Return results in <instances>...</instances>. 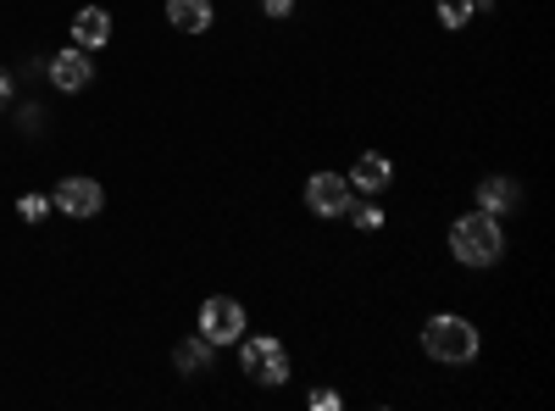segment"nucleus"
<instances>
[{"mask_svg": "<svg viewBox=\"0 0 555 411\" xmlns=\"http://www.w3.org/2000/svg\"><path fill=\"white\" fill-rule=\"evenodd\" d=\"M112 34H117V23H112L106 7H78V12H73V44H78V51H89V56L106 51Z\"/></svg>", "mask_w": 555, "mask_h": 411, "instance_id": "nucleus-10", "label": "nucleus"}, {"mask_svg": "<svg viewBox=\"0 0 555 411\" xmlns=\"http://www.w3.org/2000/svg\"><path fill=\"white\" fill-rule=\"evenodd\" d=\"M444 245H450L455 267H467V272H489V267H500V256H505V222L473 206V211H461V217L450 222Z\"/></svg>", "mask_w": 555, "mask_h": 411, "instance_id": "nucleus-2", "label": "nucleus"}, {"mask_svg": "<svg viewBox=\"0 0 555 411\" xmlns=\"http://www.w3.org/2000/svg\"><path fill=\"white\" fill-rule=\"evenodd\" d=\"M295 7H300V0H261V17H267V23H289Z\"/></svg>", "mask_w": 555, "mask_h": 411, "instance_id": "nucleus-16", "label": "nucleus"}, {"mask_svg": "<svg viewBox=\"0 0 555 411\" xmlns=\"http://www.w3.org/2000/svg\"><path fill=\"white\" fill-rule=\"evenodd\" d=\"M172 373H183V378H206V373H217V345H206L201 334L178 339V345H172Z\"/></svg>", "mask_w": 555, "mask_h": 411, "instance_id": "nucleus-11", "label": "nucleus"}, {"mask_svg": "<svg viewBox=\"0 0 555 411\" xmlns=\"http://www.w3.org/2000/svg\"><path fill=\"white\" fill-rule=\"evenodd\" d=\"M12 101H17V78L0 67V112H12Z\"/></svg>", "mask_w": 555, "mask_h": 411, "instance_id": "nucleus-18", "label": "nucleus"}, {"mask_svg": "<svg viewBox=\"0 0 555 411\" xmlns=\"http://www.w3.org/2000/svg\"><path fill=\"white\" fill-rule=\"evenodd\" d=\"M350 190L356 195H389L395 190V178H400V167H395V156L389 151H361L356 162H350Z\"/></svg>", "mask_w": 555, "mask_h": 411, "instance_id": "nucleus-8", "label": "nucleus"}, {"mask_svg": "<svg viewBox=\"0 0 555 411\" xmlns=\"http://www.w3.org/2000/svg\"><path fill=\"white\" fill-rule=\"evenodd\" d=\"M473 206L478 211H489V217H522V206H528V184L522 178H512V172H483L478 184H473Z\"/></svg>", "mask_w": 555, "mask_h": 411, "instance_id": "nucleus-6", "label": "nucleus"}, {"mask_svg": "<svg viewBox=\"0 0 555 411\" xmlns=\"http://www.w3.org/2000/svg\"><path fill=\"white\" fill-rule=\"evenodd\" d=\"M44 211H51V195H23V201H17V217H23V222H39Z\"/></svg>", "mask_w": 555, "mask_h": 411, "instance_id": "nucleus-15", "label": "nucleus"}, {"mask_svg": "<svg viewBox=\"0 0 555 411\" xmlns=\"http://www.w3.org/2000/svg\"><path fill=\"white\" fill-rule=\"evenodd\" d=\"M39 123H44V112H39V101H28V106L17 112V128H23V133H34Z\"/></svg>", "mask_w": 555, "mask_h": 411, "instance_id": "nucleus-19", "label": "nucleus"}, {"mask_svg": "<svg viewBox=\"0 0 555 411\" xmlns=\"http://www.w3.org/2000/svg\"><path fill=\"white\" fill-rule=\"evenodd\" d=\"M300 201H306V211H311V217H322V222H339V217L350 211L356 190H350V178H345V172L322 167V172H311V178H306Z\"/></svg>", "mask_w": 555, "mask_h": 411, "instance_id": "nucleus-5", "label": "nucleus"}, {"mask_svg": "<svg viewBox=\"0 0 555 411\" xmlns=\"http://www.w3.org/2000/svg\"><path fill=\"white\" fill-rule=\"evenodd\" d=\"M240 373L256 384V389H284L295 378V356L278 334H240Z\"/></svg>", "mask_w": 555, "mask_h": 411, "instance_id": "nucleus-3", "label": "nucleus"}, {"mask_svg": "<svg viewBox=\"0 0 555 411\" xmlns=\"http://www.w3.org/2000/svg\"><path fill=\"white\" fill-rule=\"evenodd\" d=\"M167 28H178V34H211V23L222 17L211 0H167Z\"/></svg>", "mask_w": 555, "mask_h": 411, "instance_id": "nucleus-12", "label": "nucleus"}, {"mask_svg": "<svg viewBox=\"0 0 555 411\" xmlns=\"http://www.w3.org/2000/svg\"><path fill=\"white\" fill-rule=\"evenodd\" d=\"M345 222L356 228V234H378V228L389 222L384 195H356V201H350V211H345Z\"/></svg>", "mask_w": 555, "mask_h": 411, "instance_id": "nucleus-13", "label": "nucleus"}, {"mask_svg": "<svg viewBox=\"0 0 555 411\" xmlns=\"http://www.w3.org/2000/svg\"><path fill=\"white\" fill-rule=\"evenodd\" d=\"M434 17L444 34H461L473 17H478V0H434Z\"/></svg>", "mask_w": 555, "mask_h": 411, "instance_id": "nucleus-14", "label": "nucleus"}, {"mask_svg": "<svg viewBox=\"0 0 555 411\" xmlns=\"http://www.w3.org/2000/svg\"><path fill=\"white\" fill-rule=\"evenodd\" d=\"M44 78H51V84L62 89V95H78V89L95 84V56L78 51V44H67V51L44 56Z\"/></svg>", "mask_w": 555, "mask_h": 411, "instance_id": "nucleus-9", "label": "nucleus"}, {"mask_svg": "<svg viewBox=\"0 0 555 411\" xmlns=\"http://www.w3.org/2000/svg\"><path fill=\"white\" fill-rule=\"evenodd\" d=\"M416 345H423V356L439 361V368H473L483 356V329L461 311H434L423 323V334H416Z\"/></svg>", "mask_w": 555, "mask_h": 411, "instance_id": "nucleus-1", "label": "nucleus"}, {"mask_svg": "<svg viewBox=\"0 0 555 411\" xmlns=\"http://www.w3.org/2000/svg\"><path fill=\"white\" fill-rule=\"evenodd\" d=\"M306 406H311V411H339V406H345V395H339V389H311V395H306Z\"/></svg>", "mask_w": 555, "mask_h": 411, "instance_id": "nucleus-17", "label": "nucleus"}, {"mask_svg": "<svg viewBox=\"0 0 555 411\" xmlns=\"http://www.w3.org/2000/svg\"><path fill=\"white\" fill-rule=\"evenodd\" d=\"M245 329H250V311H245V300H234V295H206L201 311H195V334H201L206 345H217V350L240 345Z\"/></svg>", "mask_w": 555, "mask_h": 411, "instance_id": "nucleus-4", "label": "nucleus"}, {"mask_svg": "<svg viewBox=\"0 0 555 411\" xmlns=\"http://www.w3.org/2000/svg\"><path fill=\"white\" fill-rule=\"evenodd\" d=\"M106 206V190H101V178H83V172H67L56 178V190H51V211L83 222V217H101Z\"/></svg>", "mask_w": 555, "mask_h": 411, "instance_id": "nucleus-7", "label": "nucleus"}]
</instances>
